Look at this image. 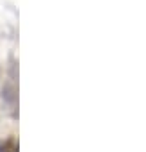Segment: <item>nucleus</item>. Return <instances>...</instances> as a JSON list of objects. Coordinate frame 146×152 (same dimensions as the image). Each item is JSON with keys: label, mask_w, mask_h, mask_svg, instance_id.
<instances>
[{"label": "nucleus", "mask_w": 146, "mask_h": 152, "mask_svg": "<svg viewBox=\"0 0 146 152\" xmlns=\"http://www.w3.org/2000/svg\"><path fill=\"white\" fill-rule=\"evenodd\" d=\"M0 152H18V145L14 140H7L4 143H0Z\"/></svg>", "instance_id": "obj_1"}]
</instances>
